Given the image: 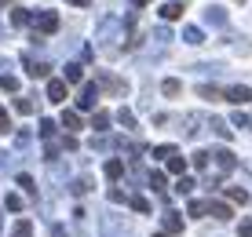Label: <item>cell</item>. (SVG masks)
Returning a JSON list of instances; mask_svg holds the SVG:
<instances>
[{"instance_id":"6da1fadb","label":"cell","mask_w":252,"mask_h":237,"mask_svg":"<svg viewBox=\"0 0 252 237\" xmlns=\"http://www.w3.org/2000/svg\"><path fill=\"white\" fill-rule=\"evenodd\" d=\"M33 22H37V37H44V33H55V30H59V15H55V11L33 15Z\"/></svg>"},{"instance_id":"7a4b0ae2","label":"cell","mask_w":252,"mask_h":237,"mask_svg":"<svg viewBox=\"0 0 252 237\" xmlns=\"http://www.w3.org/2000/svg\"><path fill=\"white\" fill-rule=\"evenodd\" d=\"M95 106H99V91H95V84H88L81 95H77V113H88Z\"/></svg>"},{"instance_id":"3957f363","label":"cell","mask_w":252,"mask_h":237,"mask_svg":"<svg viewBox=\"0 0 252 237\" xmlns=\"http://www.w3.org/2000/svg\"><path fill=\"white\" fill-rule=\"evenodd\" d=\"M183 11H187V4H183V0H164V4H161V19H164V22L183 19Z\"/></svg>"},{"instance_id":"277c9868","label":"cell","mask_w":252,"mask_h":237,"mask_svg":"<svg viewBox=\"0 0 252 237\" xmlns=\"http://www.w3.org/2000/svg\"><path fill=\"white\" fill-rule=\"evenodd\" d=\"M22 66H26V73H30V77H37V81L51 77V66H48V62H37V59H30V55L22 59Z\"/></svg>"},{"instance_id":"5b68a950","label":"cell","mask_w":252,"mask_h":237,"mask_svg":"<svg viewBox=\"0 0 252 237\" xmlns=\"http://www.w3.org/2000/svg\"><path fill=\"white\" fill-rule=\"evenodd\" d=\"M205 215H212V219H234V208L223 205V201H205Z\"/></svg>"},{"instance_id":"8992f818","label":"cell","mask_w":252,"mask_h":237,"mask_svg":"<svg viewBox=\"0 0 252 237\" xmlns=\"http://www.w3.org/2000/svg\"><path fill=\"white\" fill-rule=\"evenodd\" d=\"M208 157H216V164H220L223 172H234V168H238V161H234V150H227V146H220V150L208 153Z\"/></svg>"},{"instance_id":"52a82bcc","label":"cell","mask_w":252,"mask_h":237,"mask_svg":"<svg viewBox=\"0 0 252 237\" xmlns=\"http://www.w3.org/2000/svg\"><path fill=\"white\" fill-rule=\"evenodd\" d=\"M227 99L230 102H252V88H245V84H234V88H227Z\"/></svg>"},{"instance_id":"ba28073f","label":"cell","mask_w":252,"mask_h":237,"mask_svg":"<svg viewBox=\"0 0 252 237\" xmlns=\"http://www.w3.org/2000/svg\"><path fill=\"white\" fill-rule=\"evenodd\" d=\"M48 102H66V81H48Z\"/></svg>"},{"instance_id":"9c48e42d","label":"cell","mask_w":252,"mask_h":237,"mask_svg":"<svg viewBox=\"0 0 252 237\" xmlns=\"http://www.w3.org/2000/svg\"><path fill=\"white\" fill-rule=\"evenodd\" d=\"M164 234H183V219L172 212V208L164 212Z\"/></svg>"},{"instance_id":"30bf717a","label":"cell","mask_w":252,"mask_h":237,"mask_svg":"<svg viewBox=\"0 0 252 237\" xmlns=\"http://www.w3.org/2000/svg\"><path fill=\"white\" fill-rule=\"evenodd\" d=\"M197 95H201V99H212V102L227 99V91H223V88H216V84H201V88H197Z\"/></svg>"},{"instance_id":"8fae6325","label":"cell","mask_w":252,"mask_h":237,"mask_svg":"<svg viewBox=\"0 0 252 237\" xmlns=\"http://www.w3.org/2000/svg\"><path fill=\"white\" fill-rule=\"evenodd\" d=\"M63 128H69V131H81V128H84L81 113H77V110H66V113H63Z\"/></svg>"},{"instance_id":"7c38bea8","label":"cell","mask_w":252,"mask_h":237,"mask_svg":"<svg viewBox=\"0 0 252 237\" xmlns=\"http://www.w3.org/2000/svg\"><path fill=\"white\" fill-rule=\"evenodd\" d=\"M110 120H114V117H110L106 110H95V113H92V128H95V131H106Z\"/></svg>"},{"instance_id":"4fadbf2b","label":"cell","mask_w":252,"mask_h":237,"mask_svg":"<svg viewBox=\"0 0 252 237\" xmlns=\"http://www.w3.org/2000/svg\"><path fill=\"white\" fill-rule=\"evenodd\" d=\"M84 81V66L81 62H69L66 66V84H81Z\"/></svg>"},{"instance_id":"5bb4252c","label":"cell","mask_w":252,"mask_h":237,"mask_svg":"<svg viewBox=\"0 0 252 237\" xmlns=\"http://www.w3.org/2000/svg\"><path fill=\"white\" fill-rule=\"evenodd\" d=\"M99 84L106 88V91H114V95H125V91H128L125 81H117V77H99Z\"/></svg>"},{"instance_id":"9a60e30c","label":"cell","mask_w":252,"mask_h":237,"mask_svg":"<svg viewBox=\"0 0 252 237\" xmlns=\"http://www.w3.org/2000/svg\"><path fill=\"white\" fill-rule=\"evenodd\" d=\"M183 40H187V44H205V30H201V26H187V30H183Z\"/></svg>"},{"instance_id":"2e32d148","label":"cell","mask_w":252,"mask_h":237,"mask_svg":"<svg viewBox=\"0 0 252 237\" xmlns=\"http://www.w3.org/2000/svg\"><path fill=\"white\" fill-rule=\"evenodd\" d=\"M164 164H168V172H172V175H179V179H183V172H187V161H183L179 153H172Z\"/></svg>"},{"instance_id":"e0dca14e","label":"cell","mask_w":252,"mask_h":237,"mask_svg":"<svg viewBox=\"0 0 252 237\" xmlns=\"http://www.w3.org/2000/svg\"><path fill=\"white\" fill-rule=\"evenodd\" d=\"M121 175H125V164H121L117 157H110L106 161V179H121Z\"/></svg>"},{"instance_id":"ac0fdd59","label":"cell","mask_w":252,"mask_h":237,"mask_svg":"<svg viewBox=\"0 0 252 237\" xmlns=\"http://www.w3.org/2000/svg\"><path fill=\"white\" fill-rule=\"evenodd\" d=\"M30 22H33V15L26 11V7H15L11 11V26H30Z\"/></svg>"},{"instance_id":"d6986e66","label":"cell","mask_w":252,"mask_h":237,"mask_svg":"<svg viewBox=\"0 0 252 237\" xmlns=\"http://www.w3.org/2000/svg\"><path fill=\"white\" fill-rule=\"evenodd\" d=\"M11 237H33V223H30V219H19L15 230H11Z\"/></svg>"},{"instance_id":"ffe728a7","label":"cell","mask_w":252,"mask_h":237,"mask_svg":"<svg viewBox=\"0 0 252 237\" xmlns=\"http://www.w3.org/2000/svg\"><path fill=\"white\" fill-rule=\"evenodd\" d=\"M128 205H132V212H139V215H146V212H150V201H146V197H128Z\"/></svg>"},{"instance_id":"44dd1931","label":"cell","mask_w":252,"mask_h":237,"mask_svg":"<svg viewBox=\"0 0 252 237\" xmlns=\"http://www.w3.org/2000/svg\"><path fill=\"white\" fill-rule=\"evenodd\" d=\"M15 110H19L22 117H26V113H33V110H37V102H33V99H26V95H19V99H15Z\"/></svg>"},{"instance_id":"7402d4cb","label":"cell","mask_w":252,"mask_h":237,"mask_svg":"<svg viewBox=\"0 0 252 237\" xmlns=\"http://www.w3.org/2000/svg\"><path fill=\"white\" fill-rule=\"evenodd\" d=\"M205 22L220 26V22H223V7H216V4H212V7H205Z\"/></svg>"},{"instance_id":"603a6c76","label":"cell","mask_w":252,"mask_h":237,"mask_svg":"<svg viewBox=\"0 0 252 237\" xmlns=\"http://www.w3.org/2000/svg\"><path fill=\"white\" fill-rule=\"evenodd\" d=\"M117 124H125V128L135 131V113L132 110H117Z\"/></svg>"},{"instance_id":"cb8c5ba5","label":"cell","mask_w":252,"mask_h":237,"mask_svg":"<svg viewBox=\"0 0 252 237\" xmlns=\"http://www.w3.org/2000/svg\"><path fill=\"white\" fill-rule=\"evenodd\" d=\"M227 197L234 201V205H249V194H245L241 186H230V190H227Z\"/></svg>"},{"instance_id":"d4e9b609","label":"cell","mask_w":252,"mask_h":237,"mask_svg":"<svg viewBox=\"0 0 252 237\" xmlns=\"http://www.w3.org/2000/svg\"><path fill=\"white\" fill-rule=\"evenodd\" d=\"M40 139L55 143V120H40Z\"/></svg>"},{"instance_id":"484cf974","label":"cell","mask_w":252,"mask_h":237,"mask_svg":"<svg viewBox=\"0 0 252 237\" xmlns=\"http://www.w3.org/2000/svg\"><path fill=\"white\" fill-rule=\"evenodd\" d=\"M69 190H73V194H88V190H92V179H88V175H81V179H73V186H69Z\"/></svg>"},{"instance_id":"4316f807","label":"cell","mask_w":252,"mask_h":237,"mask_svg":"<svg viewBox=\"0 0 252 237\" xmlns=\"http://www.w3.org/2000/svg\"><path fill=\"white\" fill-rule=\"evenodd\" d=\"M4 208H7V212H22V197L19 194H7L4 197Z\"/></svg>"},{"instance_id":"83f0119b","label":"cell","mask_w":252,"mask_h":237,"mask_svg":"<svg viewBox=\"0 0 252 237\" xmlns=\"http://www.w3.org/2000/svg\"><path fill=\"white\" fill-rule=\"evenodd\" d=\"M150 186L158 190V194H164V190H168V179H164L161 172H154V175H150Z\"/></svg>"},{"instance_id":"f1b7e54d","label":"cell","mask_w":252,"mask_h":237,"mask_svg":"<svg viewBox=\"0 0 252 237\" xmlns=\"http://www.w3.org/2000/svg\"><path fill=\"white\" fill-rule=\"evenodd\" d=\"M0 88H4V91H19V77L4 73V77H0Z\"/></svg>"},{"instance_id":"f546056e","label":"cell","mask_w":252,"mask_h":237,"mask_svg":"<svg viewBox=\"0 0 252 237\" xmlns=\"http://www.w3.org/2000/svg\"><path fill=\"white\" fill-rule=\"evenodd\" d=\"M187 215H205V201H190V205H187Z\"/></svg>"},{"instance_id":"4dcf8cb0","label":"cell","mask_w":252,"mask_h":237,"mask_svg":"<svg viewBox=\"0 0 252 237\" xmlns=\"http://www.w3.org/2000/svg\"><path fill=\"white\" fill-rule=\"evenodd\" d=\"M161 91H164V95H179V91H183V84H179V81H164Z\"/></svg>"},{"instance_id":"1f68e13d","label":"cell","mask_w":252,"mask_h":237,"mask_svg":"<svg viewBox=\"0 0 252 237\" xmlns=\"http://www.w3.org/2000/svg\"><path fill=\"white\" fill-rule=\"evenodd\" d=\"M7 131H11V117H7V110L0 106V135H7Z\"/></svg>"},{"instance_id":"d6a6232c","label":"cell","mask_w":252,"mask_h":237,"mask_svg":"<svg viewBox=\"0 0 252 237\" xmlns=\"http://www.w3.org/2000/svg\"><path fill=\"white\" fill-rule=\"evenodd\" d=\"M172 153H176V146H154V157H161V161H168Z\"/></svg>"},{"instance_id":"836d02e7","label":"cell","mask_w":252,"mask_h":237,"mask_svg":"<svg viewBox=\"0 0 252 237\" xmlns=\"http://www.w3.org/2000/svg\"><path fill=\"white\" fill-rule=\"evenodd\" d=\"M19 186L26 190V194H37V186H33V179H30V175H26V172L19 175Z\"/></svg>"},{"instance_id":"e575fe53","label":"cell","mask_w":252,"mask_h":237,"mask_svg":"<svg viewBox=\"0 0 252 237\" xmlns=\"http://www.w3.org/2000/svg\"><path fill=\"white\" fill-rule=\"evenodd\" d=\"M190 190H194V179H187V175H183V179L176 182V194H190Z\"/></svg>"},{"instance_id":"d590c367","label":"cell","mask_w":252,"mask_h":237,"mask_svg":"<svg viewBox=\"0 0 252 237\" xmlns=\"http://www.w3.org/2000/svg\"><path fill=\"white\" fill-rule=\"evenodd\" d=\"M190 161H194V168H205V164H208V153H205V150H197L194 157H190Z\"/></svg>"},{"instance_id":"8d00e7d4","label":"cell","mask_w":252,"mask_h":237,"mask_svg":"<svg viewBox=\"0 0 252 237\" xmlns=\"http://www.w3.org/2000/svg\"><path fill=\"white\" fill-rule=\"evenodd\" d=\"M230 120H234V124H238V128H249V124H252V120L245 117V113H234V117H230Z\"/></svg>"},{"instance_id":"74e56055","label":"cell","mask_w":252,"mask_h":237,"mask_svg":"<svg viewBox=\"0 0 252 237\" xmlns=\"http://www.w3.org/2000/svg\"><path fill=\"white\" fill-rule=\"evenodd\" d=\"M212 131H216V135H223V139L230 135V131H227V124H223V120H212Z\"/></svg>"},{"instance_id":"f35d334b","label":"cell","mask_w":252,"mask_h":237,"mask_svg":"<svg viewBox=\"0 0 252 237\" xmlns=\"http://www.w3.org/2000/svg\"><path fill=\"white\" fill-rule=\"evenodd\" d=\"M238 234H241V237H252V219H245V223L238 226Z\"/></svg>"},{"instance_id":"ab89813d","label":"cell","mask_w":252,"mask_h":237,"mask_svg":"<svg viewBox=\"0 0 252 237\" xmlns=\"http://www.w3.org/2000/svg\"><path fill=\"white\" fill-rule=\"evenodd\" d=\"M48 237H66V230H63L59 223H55V226H48Z\"/></svg>"},{"instance_id":"60d3db41","label":"cell","mask_w":252,"mask_h":237,"mask_svg":"<svg viewBox=\"0 0 252 237\" xmlns=\"http://www.w3.org/2000/svg\"><path fill=\"white\" fill-rule=\"evenodd\" d=\"M66 4H73V7H88L92 0H66Z\"/></svg>"},{"instance_id":"b9f144b4","label":"cell","mask_w":252,"mask_h":237,"mask_svg":"<svg viewBox=\"0 0 252 237\" xmlns=\"http://www.w3.org/2000/svg\"><path fill=\"white\" fill-rule=\"evenodd\" d=\"M7 4H19V0H0V7H7Z\"/></svg>"},{"instance_id":"7bdbcfd3","label":"cell","mask_w":252,"mask_h":237,"mask_svg":"<svg viewBox=\"0 0 252 237\" xmlns=\"http://www.w3.org/2000/svg\"><path fill=\"white\" fill-rule=\"evenodd\" d=\"M132 4H135V7H143V4H146V0H132Z\"/></svg>"},{"instance_id":"ee69618b","label":"cell","mask_w":252,"mask_h":237,"mask_svg":"<svg viewBox=\"0 0 252 237\" xmlns=\"http://www.w3.org/2000/svg\"><path fill=\"white\" fill-rule=\"evenodd\" d=\"M154 237H168V234H154Z\"/></svg>"}]
</instances>
